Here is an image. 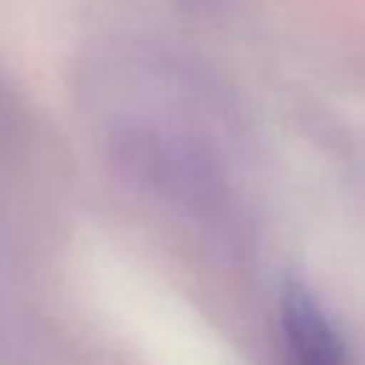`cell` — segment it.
<instances>
[{
	"instance_id": "obj_1",
	"label": "cell",
	"mask_w": 365,
	"mask_h": 365,
	"mask_svg": "<svg viewBox=\"0 0 365 365\" xmlns=\"http://www.w3.org/2000/svg\"><path fill=\"white\" fill-rule=\"evenodd\" d=\"M279 311L288 356L294 365H342V342L336 331L299 282L285 285Z\"/></svg>"
}]
</instances>
